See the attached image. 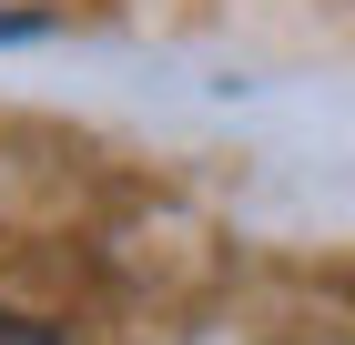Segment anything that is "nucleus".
Segmentation results:
<instances>
[{
    "mask_svg": "<svg viewBox=\"0 0 355 345\" xmlns=\"http://www.w3.org/2000/svg\"><path fill=\"white\" fill-rule=\"evenodd\" d=\"M0 345H61V335H51L41 315H0Z\"/></svg>",
    "mask_w": 355,
    "mask_h": 345,
    "instance_id": "1",
    "label": "nucleus"
},
{
    "mask_svg": "<svg viewBox=\"0 0 355 345\" xmlns=\"http://www.w3.org/2000/svg\"><path fill=\"white\" fill-rule=\"evenodd\" d=\"M31 31H41V21H10V10H0V41H31Z\"/></svg>",
    "mask_w": 355,
    "mask_h": 345,
    "instance_id": "2",
    "label": "nucleus"
}]
</instances>
